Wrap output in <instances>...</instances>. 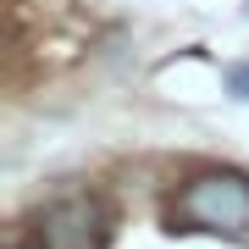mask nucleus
<instances>
[{"instance_id":"nucleus-2","label":"nucleus","mask_w":249,"mask_h":249,"mask_svg":"<svg viewBox=\"0 0 249 249\" xmlns=\"http://www.w3.org/2000/svg\"><path fill=\"white\" fill-rule=\"evenodd\" d=\"M45 249H100V205L61 199L45 211Z\"/></svg>"},{"instance_id":"nucleus-1","label":"nucleus","mask_w":249,"mask_h":249,"mask_svg":"<svg viewBox=\"0 0 249 249\" xmlns=\"http://www.w3.org/2000/svg\"><path fill=\"white\" fill-rule=\"evenodd\" d=\"M178 222L205 227V232H227V238H249V178H238V172L194 178L188 194L178 199Z\"/></svg>"}]
</instances>
